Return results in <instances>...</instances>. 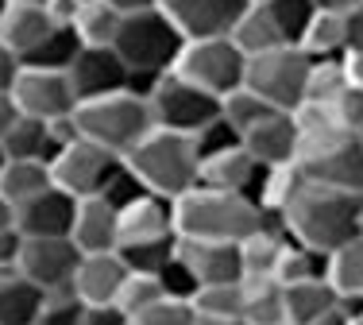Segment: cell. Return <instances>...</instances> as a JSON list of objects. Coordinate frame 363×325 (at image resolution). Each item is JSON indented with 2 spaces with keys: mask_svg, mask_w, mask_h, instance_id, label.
Instances as JSON below:
<instances>
[{
  "mask_svg": "<svg viewBox=\"0 0 363 325\" xmlns=\"http://www.w3.org/2000/svg\"><path fill=\"white\" fill-rule=\"evenodd\" d=\"M294 121L301 132L298 162H294L301 178L363 198V132L340 124L336 109L325 105H301Z\"/></svg>",
  "mask_w": 363,
  "mask_h": 325,
  "instance_id": "cell-1",
  "label": "cell"
},
{
  "mask_svg": "<svg viewBox=\"0 0 363 325\" xmlns=\"http://www.w3.org/2000/svg\"><path fill=\"white\" fill-rule=\"evenodd\" d=\"M282 221H286V236L294 244L333 255L336 248L363 233V198L317 182H301L290 205L282 209Z\"/></svg>",
  "mask_w": 363,
  "mask_h": 325,
  "instance_id": "cell-2",
  "label": "cell"
},
{
  "mask_svg": "<svg viewBox=\"0 0 363 325\" xmlns=\"http://www.w3.org/2000/svg\"><path fill=\"white\" fill-rule=\"evenodd\" d=\"M174 225L182 241H217V244H244L263 228V209L244 194H220L194 186L174 202Z\"/></svg>",
  "mask_w": 363,
  "mask_h": 325,
  "instance_id": "cell-3",
  "label": "cell"
},
{
  "mask_svg": "<svg viewBox=\"0 0 363 325\" xmlns=\"http://www.w3.org/2000/svg\"><path fill=\"white\" fill-rule=\"evenodd\" d=\"M124 167L140 178L147 194L167 198V202H178L201 178V159H197L194 140L178 132H162V128H155L140 148L128 151Z\"/></svg>",
  "mask_w": 363,
  "mask_h": 325,
  "instance_id": "cell-4",
  "label": "cell"
},
{
  "mask_svg": "<svg viewBox=\"0 0 363 325\" xmlns=\"http://www.w3.org/2000/svg\"><path fill=\"white\" fill-rule=\"evenodd\" d=\"M74 128L82 140H89V143H97V148L124 159L128 151H135L155 132V116L143 97L124 89V93H112V97L77 105Z\"/></svg>",
  "mask_w": 363,
  "mask_h": 325,
  "instance_id": "cell-5",
  "label": "cell"
},
{
  "mask_svg": "<svg viewBox=\"0 0 363 325\" xmlns=\"http://www.w3.org/2000/svg\"><path fill=\"white\" fill-rule=\"evenodd\" d=\"M182 47H186V35L167 20L162 8H151V12H140V16H124L120 35L112 43V50L124 58L128 74H147V78H162V74L174 70Z\"/></svg>",
  "mask_w": 363,
  "mask_h": 325,
  "instance_id": "cell-6",
  "label": "cell"
},
{
  "mask_svg": "<svg viewBox=\"0 0 363 325\" xmlns=\"http://www.w3.org/2000/svg\"><path fill=\"white\" fill-rule=\"evenodd\" d=\"M309 74H313V58L301 47H279L271 55L247 58V78L244 89L263 97L274 113H298L306 105Z\"/></svg>",
  "mask_w": 363,
  "mask_h": 325,
  "instance_id": "cell-7",
  "label": "cell"
},
{
  "mask_svg": "<svg viewBox=\"0 0 363 325\" xmlns=\"http://www.w3.org/2000/svg\"><path fill=\"white\" fill-rule=\"evenodd\" d=\"M174 74L182 82H189V85H197V89L213 93L217 101H224L228 93L244 89L247 58L228 35L186 39V47H182V55L174 62Z\"/></svg>",
  "mask_w": 363,
  "mask_h": 325,
  "instance_id": "cell-8",
  "label": "cell"
},
{
  "mask_svg": "<svg viewBox=\"0 0 363 325\" xmlns=\"http://www.w3.org/2000/svg\"><path fill=\"white\" fill-rule=\"evenodd\" d=\"M147 105H151L155 128H162V132H178V136H189V140H194L201 128H209L213 121H220V101L213 97V93L197 89V85L182 82L174 70L162 74V78L155 82Z\"/></svg>",
  "mask_w": 363,
  "mask_h": 325,
  "instance_id": "cell-9",
  "label": "cell"
},
{
  "mask_svg": "<svg viewBox=\"0 0 363 325\" xmlns=\"http://www.w3.org/2000/svg\"><path fill=\"white\" fill-rule=\"evenodd\" d=\"M124 170V159L112 155V151L97 148L89 140H70L55 159H50V178H55L58 190H66L70 198H101L112 186V178Z\"/></svg>",
  "mask_w": 363,
  "mask_h": 325,
  "instance_id": "cell-10",
  "label": "cell"
},
{
  "mask_svg": "<svg viewBox=\"0 0 363 325\" xmlns=\"http://www.w3.org/2000/svg\"><path fill=\"white\" fill-rule=\"evenodd\" d=\"M12 101L20 109V116H31V121H43V124L70 121L77 113L74 85L58 70H31V66H23L12 85Z\"/></svg>",
  "mask_w": 363,
  "mask_h": 325,
  "instance_id": "cell-11",
  "label": "cell"
},
{
  "mask_svg": "<svg viewBox=\"0 0 363 325\" xmlns=\"http://www.w3.org/2000/svg\"><path fill=\"white\" fill-rule=\"evenodd\" d=\"M77 268H82V252L74 241H23L20 275L35 283L43 294L74 290Z\"/></svg>",
  "mask_w": 363,
  "mask_h": 325,
  "instance_id": "cell-12",
  "label": "cell"
},
{
  "mask_svg": "<svg viewBox=\"0 0 363 325\" xmlns=\"http://www.w3.org/2000/svg\"><path fill=\"white\" fill-rule=\"evenodd\" d=\"M159 8L186 39H217L232 35L247 0H159Z\"/></svg>",
  "mask_w": 363,
  "mask_h": 325,
  "instance_id": "cell-13",
  "label": "cell"
},
{
  "mask_svg": "<svg viewBox=\"0 0 363 325\" xmlns=\"http://www.w3.org/2000/svg\"><path fill=\"white\" fill-rule=\"evenodd\" d=\"M66 78L74 85L77 105H85V101H101V97H112V93H124L128 89V66L112 47H82V55L74 58Z\"/></svg>",
  "mask_w": 363,
  "mask_h": 325,
  "instance_id": "cell-14",
  "label": "cell"
},
{
  "mask_svg": "<svg viewBox=\"0 0 363 325\" xmlns=\"http://www.w3.org/2000/svg\"><path fill=\"white\" fill-rule=\"evenodd\" d=\"M16 233L23 241H70L74 228V213H77V198H70L66 190L50 186L47 194L16 205Z\"/></svg>",
  "mask_w": 363,
  "mask_h": 325,
  "instance_id": "cell-15",
  "label": "cell"
},
{
  "mask_svg": "<svg viewBox=\"0 0 363 325\" xmlns=\"http://www.w3.org/2000/svg\"><path fill=\"white\" fill-rule=\"evenodd\" d=\"M178 260L194 271L201 287H228L244 283V263H240V244L217 241H182L178 236Z\"/></svg>",
  "mask_w": 363,
  "mask_h": 325,
  "instance_id": "cell-16",
  "label": "cell"
},
{
  "mask_svg": "<svg viewBox=\"0 0 363 325\" xmlns=\"http://www.w3.org/2000/svg\"><path fill=\"white\" fill-rule=\"evenodd\" d=\"M298 143H301V132L294 113H271L244 136V151L267 170L294 167L298 162Z\"/></svg>",
  "mask_w": 363,
  "mask_h": 325,
  "instance_id": "cell-17",
  "label": "cell"
},
{
  "mask_svg": "<svg viewBox=\"0 0 363 325\" xmlns=\"http://www.w3.org/2000/svg\"><path fill=\"white\" fill-rule=\"evenodd\" d=\"M70 241L82 255L120 252V209H112L105 198H82L74 213Z\"/></svg>",
  "mask_w": 363,
  "mask_h": 325,
  "instance_id": "cell-18",
  "label": "cell"
},
{
  "mask_svg": "<svg viewBox=\"0 0 363 325\" xmlns=\"http://www.w3.org/2000/svg\"><path fill=\"white\" fill-rule=\"evenodd\" d=\"M147 241H178L174 202L143 194L140 202L120 209V248L124 244H147Z\"/></svg>",
  "mask_w": 363,
  "mask_h": 325,
  "instance_id": "cell-19",
  "label": "cell"
},
{
  "mask_svg": "<svg viewBox=\"0 0 363 325\" xmlns=\"http://www.w3.org/2000/svg\"><path fill=\"white\" fill-rule=\"evenodd\" d=\"M263 170L267 167H259V162L244 151V143H240V148H232V151H220V155L205 159L197 186L220 190V194H244V198L255 202V186H259V178H263Z\"/></svg>",
  "mask_w": 363,
  "mask_h": 325,
  "instance_id": "cell-20",
  "label": "cell"
},
{
  "mask_svg": "<svg viewBox=\"0 0 363 325\" xmlns=\"http://www.w3.org/2000/svg\"><path fill=\"white\" fill-rule=\"evenodd\" d=\"M128 263L120 260V252L105 255H82V268L74 275V294L85 306H116L120 287L128 283Z\"/></svg>",
  "mask_w": 363,
  "mask_h": 325,
  "instance_id": "cell-21",
  "label": "cell"
},
{
  "mask_svg": "<svg viewBox=\"0 0 363 325\" xmlns=\"http://www.w3.org/2000/svg\"><path fill=\"white\" fill-rule=\"evenodd\" d=\"M55 28L58 23L47 16V8L4 4V12H0V47H8L23 62V55H31Z\"/></svg>",
  "mask_w": 363,
  "mask_h": 325,
  "instance_id": "cell-22",
  "label": "cell"
},
{
  "mask_svg": "<svg viewBox=\"0 0 363 325\" xmlns=\"http://www.w3.org/2000/svg\"><path fill=\"white\" fill-rule=\"evenodd\" d=\"M0 151L4 159H20V162H47L58 155V140H55V128L43 124V121H31V116H20L12 124V132L0 140Z\"/></svg>",
  "mask_w": 363,
  "mask_h": 325,
  "instance_id": "cell-23",
  "label": "cell"
},
{
  "mask_svg": "<svg viewBox=\"0 0 363 325\" xmlns=\"http://www.w3.org/2000/svg\"><path fill=\"white\" fill-rule=\"evenodd\" d=\"M228 39L244 50V58H259V55H271L279 47H290L286 35L279 31V23H274V16L267 12V4H247V12L236 20Z\"/></svg>",
  "mask_w": 363,
  "mask_h": 325,
  "instance_id": "cell-24",
  "label": "cell"
},
{
  "mask_svg": "<svg viewBox=\"0 0 363 325\" xmlns=\"http://www.w3.org/2000/svg\"><path fill=\"white\" fill-rule=\"evenodd\" d=\"M282 294H286V325H317L325 314H333L340 306V294L328 279L282 287Z\"/></svg>",
  "mask_w": 363,
  "mask_h": 325,
  "instance_id": "cell-25",
  "label": "cell"
},
{
  "mask_svg": "<svg viewBox=\"0 0 363 325\" xmlns=\"http://www.w3.org/2000/svg\"><path fill=\"white\" fill-rule=\"evenodd\" d=\"M50 186H55V178H50L47 162L8 159L4 167H0V198L12 205V209L23 202H31V198H39V194H47Z\"/></svg>",
  "mask_w": 363,
  "mask_h": 325,
  "instance_id": "cell-26",
  "label": "cell"
},
{
  "mask_svg": "<svg viewBox=\"0 0 363 325\" xmlns=\"http://www.w3.org/2000/svg\"><path fill=\"white\" fill-rule=\"evenodd\" d=\"M298 47L313 62H340V58H348V28H344V16L317 12Z\"/></svg>",
  "mask_w": 363,
  "mask_h": 325,
  "instance_id": "cell-27",
  "label": "cell"
},
{
  "mask_svg": "<svg viewBox=\"0 0 363 325\" xmlns=\"http://www.w3.org/2000/svg\"><path fill=\"white\" fill-rule=\"evenodd\" d=\"M47 294L23 275L0 279V325H35Z\"/></svg>",
  "mask_w": 363,
  "mask_h": 325,
  "instance_id": "cell-28",
  "label": "cell"
},
{
  "mask_svg": "<svg viewBox=\"0 0 363 325\" xmlns=\"http://www.w3.org/2000/svg\"><path fill=\"white\" fill-rule=\"evenodd\" d=\"M244 321L286 325V294L279 279H244Z\"/></svg>",
  "mask_w": 363,
  "mask_h": 325,
  "instance_id": "cell-29",
  "label": "cell"
},
{
  "mask_svg": "<svg viewBox=\"0 0 363 325\" xmlns=\"http://www.w3.org/2000/svg\"><path fill=\"white\" fill-rule=\"evenodd\" d=\"M77 55H82V39H77V31L74 28H55L35 50H31V55H23V66H31V70H58V74H66L74 66Z\"/></svg>",
  "mask_w": 363,
  "mask_h": 325,
  "instance_id": "cell-30",
  "label": "cell"
},
{
  "mask_svg": "<svg viewBox=\"0 0 363 325\" xmlns=\"http://www.w3.org/2000/svg\"><path fill=\"white\" fill-rule=\"evenodd\" d=\"M120 23L124 16L108 4V0H97V4H85L74 20V31L82 39V47H112L120 35Z\"/></svg>",
  "mask_w": 363,
  "mask_h": 325,
  "instance_id": "cell-31",
  "label": "cell"
},
{
  "mask_svg": "<svg viewBox=\"0 0 363 325\" xmlns=\"http://www.w3.org/2000/svg\"><path fill=\"white\" fill-rule=\"evenodd\" d=\"M328 283L336 287L340 298L363 294V233L328 255Z\"/></svg>",
  "mask_w": 363,
  "mask_h": 325,
  "instance_id": "cell-32",
  "label": "cell"
},
{
  "mask_svg": "<svg viewBox=\"0 0 363 325\" xmlns=\"http://www.w3.org/2000/svg\"><path fill=\"white\" fill-rule=\"evenodd\" d=\"M279 279L282 287H294V283H309V279H328V255L325 252H313L306 244H286L279 260Z\"/></svg>",
  "mask_w": 363,
  "mask_h": 325,
  "instance_id": "cell-33",
  "label": "cell"
},
{
  "mask_svg": "<svg viewBox=\"0 0 363 325\" xmlns=\"http://www.w3.org/2000/svg\"><path fill=\"white\" fill-rule=\"evenodd\" d=\"M197 318H220V321H244V283L228 287H201L194 302Z\"/></svg>",
  "mask_w": 363,
  "mask_h": 325,
  "instance_id": "cell-34",
  "label": "cell"
},
{
  "mask_svg": "<svg viewBox=\"0 0 363 325\" xmlns=\"http://www.w3.org/2000/svg\"><path fill=\"white\" fill-rule=\"evenodd\" d=\"M348 89H352V82H348V70H344V58H340V62H313L309 89H306V105L333 109Z\"/></svg>",
  "mask_w": 363,
  "mask_h": 325,
  "instance_id": "cell-35",
  "label": "cell"
},
{
  "mask_svg": "<svg viewBox=\"0 0 363 325\" xmlns=\"http://www.w3.org/2000/svg\"><path fill=\"white\" fill-rule=\"evenodd\" d=\"M271 113H274V109L267 105L263 97H255L252 89H236V93H228V97L220 101V116L240 132V140H244V136L252 132L259 121H267Z\"/></svg>",
  "mask_w": 363,
  "mask_h": 325,
  "instance_id": "cell-36",
  "label": "cell"
},
{
  "mask_svg": "<svg viewBox=\"0 0 363 325\" xmlns=\"http://www.w3.org/2000/svg\"><path fill=\"white\" fill-rule=\"evenodd\" d=\"M267 12L274 16V23H279L290 47H298L317 16V0H267Z\"/></svg>",
  "mask_w": 363,
  "mask_h": 325,
  "instance_id": "cell-37",
  "label": "cell"
},
{
  "mask_svg": "<svg viewBox=\"0 0 363 325\" xmlns=\"http://www.w3.org/2000/svg\"><path fill=\"white\" fill-rule=\"evenodd\" d=\"M174 255H178V241H147V244H124L120 248V260H124L128 271H135V275H159Z\"/></svg>",
  "mask_w": 363,
  "mask_h": 325,
  "instance_id": "cell-38",
  "label": "cell"
},
{
  "mask_svg": "<svg viewBox=\"0 0 363 325\" xmlns=\"http://www.w3.org/2000/svg\"><path fill=\"white\" fill-rule=\"evenodd\" d=\"M159 302H167V294H162V287H159V279L155 275H128V283L120 287V294H116V306L128 314V321L135 318V314H143V310H151V306H159Z\"/></svg>",
  "mask_w": 363,
  "mask_h": 325,
  "instance_id": "cell-39",
  "label": "cell"
},
{
  "mask_svg": "<svg viewBox=\"0 0 363 325\" xmlns=\"http://www.w3.org/2000/svg\"><path fill=\"white\" fill-rule=\"evenodd\" d=\"M155 279H159V287H162V294H167V302H186V306H189V302L197 298V290H201V283L194 279V271H189L186 263L178 260V255H174V260H170Z\"/></svg>",
  "mask_w": 363,
  "mask_h": 325,
  "instance_id": "cell-40",
  "label": "cell"
},
{
  "mask_svg": "<svg viewBox=\"0 0 363 325\" xmlns=\"http://www.w3.org/2000/svg\"><path fill=\"white\" fill-rule=\"evenodd\" d=\"M35 325H85V302L74 294V290L47 294V302H43Z\"/></svg>",
  "mask_w": 363,
  "mask_h": 325,
  "instance_id": "cell-41",
  "label": "cell"
},
{
  "mask_svg": "<svg viewBox=\"0 0 363 325\" xmlns=\"http://www.w3.org/2000/svg\"><path fill=\"white\" fill-rule=\"evenodd\" d=\"M240 143H244V140H240V132H236V128H232L228 121H224V116H220V121H213L209 128H201V132H197L194 136V148H197V159H213V155H220V151H232V148H240Z\"/></svg>",
  "mask_w": 363,
  "mask_h": 325,
  "instance_id": "cell-42",
  "label": "cell"
},
{
  "mask_svg": "<svg viewBox=\"0 0 363 325\" xmlns=\"http://www.w3.org/2000/svg\"><path fill=\"white\" fill-rule=\"evenodd\" d=\"M128 325H197V314H194V306H186V302H159V306H151V310L135 314Z\"/></svg>",
  "mask_w": 363,
  "mask_h": 325,
  "instance_id": "cell-43",
  "label": "cell"
},
{
  "mask_svg": "<svg viewBox=\"0 0 363 325\" xmlns=\"http://www.w3.org/2000/svg\"><path fill=\"white\" fill-rule=\"evenodd\" d=\"M143 194H147V190H143V182H140V178H135L132 170L124 167L116 178H112V186H108L105 194H101V198H105V202L112 205V209H128V205H132V202H140Z\"/></svg>",
  "mask_w": 363,
  "mask_h": 325,
  "instance_id": "cell-44",
  "label": "cell"
},
{
  "mask_svg": "<svg viewBox=\"0 0 363 325\" xmlns=\"http://www.w3.org/2000/svg\"><path fill=\"white\" fill-rule=\"evenodd\" d=\"M20 255H23V236L16 228L0 233V279L20 275Z\"/></svg>",
  "mask_w": 363,
  "mask_h": 325,
  "instance_id": "cell-45",
  "label": "cell"
},
{
  "mask_svg": "<svg viewBox=\"0 0 363 325\" xmlns=\"http://www.w3.org/2000/svg\"><path fill=\"white\" fill-rule=\"evenodd\" d=\"M20 70H23L20 58H16L8 47H0V93H12V85H16V78H20Z\"/></svg>",
  "mask_w": 363,
  "mask_h": 325,
  "instance_id": "cell-46",
  "label": "cell"
},
{
  "mask_svg": "<svg viewBox=\"0 0 363 325\" xmlns=\"http://www.w3.org/2000/svg\"><path fill=\"white\" fill-rule=\"evenodd\" d=\"M344 28H348V55H363V4L344 16Z\"/></svg>",
  "mask_w": 363,
  "mask_h": 325,
  "instance_id": "cell-47",
  "label": "cell"
},
{
  "mask_svg": "<svg viewBox=\"0 0 363 325\" xmlns=\"http://www.w3.org/2000/svg\"><path fill=\"white\" fill-rule=\"evenodd\" d=\"M77 12H82V4H77V0H50V4H47V16L58 23V28H74Z\"/></svg>",
  "mask_w": 363,
  "mask_h": 325,
  "instance_id": "cell-48",
  "label": "cell"
},
{
  "mask_svg": "<svg viewBox=\"0 0 363 325\" xmlns=\"http://www.w3.org/2000/svg\"><path fill=\"white\" fill-rule=\"evenodd\" d=\"M20 121V109H16L12 93H0V140H4L8 132H12V124Z\"/></svg>",
  "mask_w": 363,
  "mask_h": 325,
  "instance_id": "cell-49",
  "label": "cell"
},
{
  "mask_svg": "<svg viewBox=\"0 0 363 325\" xmlns=\"http://www.w3.org/2000/svg\"><path fill=\"white\" fill-rule=\"evenodd\" d=\"M112 8H116L120 16H140V12H151V8H159V0H108Z\"/></svg>",
  "mask_w": 363,
  "mask_h": 325,
  "instance_id": "cell-50",
  "label": "cell"
},
{
  "mask_svg": "<svg viewBox=\"0 0 363 325\" xmlns=\"http://www.w3.org/2000/svg\"><path fill=\"white\" fill-rule=\"evenodd\" d=\"M363 0H317V12H328V16H348L352 8H359Z\"/></svg>",
  "mask_w": 363,
  "mask_h": 325,
  "instance_id": "cell-51",
  "label": "cell"
},
{
  "mask_svg": "<svg viewBox=\"0 0 363 325\" xmlns=\"http://www.w3.org/2000/svg\"><path fill=\"white\" fill-rule=\"evenodd\" d=\"M344 70H348V82L363 89V55H348L344 58Z\"/></svg>",
  "mask_w": 363,
  "mask_h": 325,
  "instance_id": "cell-52",
  "label": "cell"
},
{
  "mask_svg": "<svg viewBox=\"0 0 363 325\" xmlns=\"http://www.w3.org/2000/svg\"><path fill=\"white\" fill-rule=\"evenodd\" d=\"M4 228H16V213H12V205L0 198V233H4Z\"/></svg>",
  "mask_w": 363,
  "mask_h": 325,
  "instance_id": "cell-53",
  "label": "cell"
},
{
  "mask_svg": "<svg viewBox=\"0 0 363 325\" xmlns=\"http://www.w3.org/2000/svg\"><path fill=\"white\" fill-rule=\"evenodd\" d=\"M317 325H352V321H348V314H344L340 306H336V310H333V314H325V318L317 321Z\"/></svg>",
  "mask_w": 363,
  "mask_h": 325,
  "instance_id": "cell-54",
  "label": "cell"
},
{
  "mask_svg": "<svg viewBox=\"0 0 363 325\" xmlns=\"http://www.w3.org/2000/svg\"><path fill=\"white\" fill-rule=\"evenodd\" d=\"M197 325H247V321H220V318H197Z\"/></svg>",
  "mask_w": 363,
  "mask_h": 325,
  "instance_id": "cell-55",
  "label": "cell"
},
{
  "mask_svg": "<svg viewBox=\"0 0 363 325\" xmlns=\"http://www.w3.org/2000/svg\"><path fill=\"white\" fill-rule=\"evenodd\" d=\"M8 4H28V8H47L50 0H8Z\"/></svg>",
  "mask_w": 363,
  "mask_h": 325,
  "instance_id": "cell-56",
  "label": "cell"
},
{
  "mask_svg": "<svg viewBox=\"0 0 363 325\" xmlns=\"http://www.w3.org/2000/svg\"><path fill=\"white\" fill-rule=\"evenodd\" d=\"M247 4H267V0H247Z\"/></svg>",
  "mask_w": 363,
  "mask_h": 325,
  "instance_id": "cell-57",
  "label": "cell"
},
{
  "mask_svg": "<svg viewBox=\"0 0 363 325\" xmlns=\"http://www.w3.org/2000/svg\"><path fill=\"white\" fill-rule=\"evenodd\" d=\"M4 162H8V159H4V151H0V167H4Z\"/></svg>",
  "mask_w": 363,
  "mask_h": 325,
  "instance_id": "cell-58",
  "label": "cell"
}]
</instances>
